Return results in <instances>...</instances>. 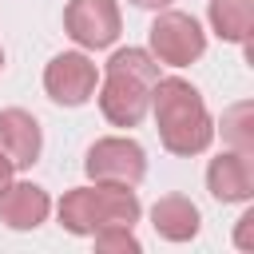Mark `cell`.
Wrapping results in <instances>:
<instances>
[{
	"label": "cell",
	"mask_w": 254,
	"mask_h": 254,
	"mask_svg": "<svg viewBox=\"0 0 254 254\" xmlns=\"http://www.w3.org/2000/svg\"><path fill=\"white\" fill-rule=\"evenodd\" d=\"M155 127H159V143L179 155V159H194L202 151H210L214 143V115L202 99V91L183 79V75H159L151 83V107Z\"/></svg>",
	"instance_id": "1"
},
{
	"label": "cell",
	"mask_w": 254,
	"mask_h": 254,
	"mask_svg": "<svg viewBox=\"0 0 254 254\" xmlns=\"http://www.w3.org/2000/svg\"><path fill=\"white\" fill-rule=\"evenodd\" d=\"M60 226L75 238H91L99 226H135L143 218V202L135 187L119 183H83L64 190L60 202H52Z\"/></svg>",
	"instance_id": "2"
},
{
	"label": "cell",
	"mask_w": 254,
	"mask_h": 254,
	"mask_svg": "<svg viewBox=\"0 0 254 254\" xmlns=\"http://www.w3.org/2000/svg\"><path fill=\"white\" fill-rule=\"evenodd\" d=\"M147 52L159 60V67H190L206 56V32L190 12L159 8L147 28Z\"/></svg>",
	"instance_id": "3"
},
{
	"label": "cell",
	"mask_w": 254,
	"mask_h": 254,
	"mask_svg": "<svg viewBox=\"0 0 254 254\" xmlns=\"http://www.w3.org/2000/svg\"><path fill=\"white\" fill-rule=\"evenodd\" d=\"M83 175L87 183L139 187L147 179V151L131 135H99L83 155Z\"/></svg>",
	"instance_id": "4"
},
{
	"label": "cell",
	"mask_w": 254,
	"mask_h": 254,
	"mask_svg": "<svg viewBox=\"0 0 254 254\" xmlns=\"http://www.w3.org/2000/svg\"><path fill=\"white\" fill-rule=\"evenodd\" d=\"M99 87V64L91 60V52H60L44 64V95L56 107H83L95 99Z\"/></svg>",
	"instance_id": "5"
},
{
	"label": "cell",
	"mask_w": 254,
	"mask_h": 254,
	"mask_svg": "<svg viewBox=\"0 0 254 254\" xmlns=\"http://www.w3.org/2000/svg\"><path fill=\"white\" fill-rule=\"evenodd\" d=\"M95 103L111 127H139L147 119V107H151V83L143 75L119 71V67H99Z\"/></svg>",
	"instance_id": "6"
},
{
	"label": "cell",
	"mask_w": 254,
	"mask_h": 254,
	"mask_svg": "<svg viewBox=\"0 0 254 254\" xmlns=\"http://www.w3.org/2000/svg\"><path fill=\"white\" fill-rule=\"evenodd\" d=\"M64 32L79 52H107L123 32L119 0H67Z\"/></svg>",
	"instance_id": "7"
},
{
	"label": "cell",
	"mask_w": 254,
	"mask_h": 254,
	"mask_svg": "<svg viewBox=\"0 0 254 254\" xmlns=\"http://www.w3.org/2000/svg\"><path fill=\"white\" fill-rule=\"evenodd\" d=\"M206 190H210V198L222 202V206L250 202V198H254V155L222 147V151L206 163Z\"/></svg>",
	"instance_id": "8"
},
{
	"label": "cell",
	"mask_w": 254,
	"mask_h": 254,
	"mask_svg": "<svg viewBox=\"0 0 254 254\" xmlns=\"http://www.w3.org/2000/svg\"><path fill=\"white\" fill-rule=\"evenodd\" d=\"M0 151L12 159L16 171H28L44 155V127L32 111L24 107H4L0 111Z\"/></svg>",
	"instance_id": "9"
},
{
	"label": "cell",
	"mask_w": 254,
	"mask_h": 254,
	"mask_svg": "<svg viewBox=\"0 0 254 254\" xmlns=\"http://www.w3.org/2000/svg\"><path fill=\"white\" fill-rule=\"evenodd\" d=\"M52 214V194L40 187V183H28V179H12L0 194V222L8 230H40Z\"/></svg>",
	"instance_id": "10"
},
{
	"label": "cell",
	"mask_w": 254,
	"mask_h": 254,
	"mask_svg": "<svg viewBox=\"0 0 254 254\" xmlns=\"http://www.w3.org/2000/svg\"><path fill=\"white\" fill-rule=\"evenodd\" d=\"M147 218H151V230L163 242H190L202 230V214H198V206L187 194H163V198H155L151 210H147Z\"/></svg>",
	"instance_id": "11"
},
{
	"label": "cell",
	"mask_w": 254,
	"mask_h": 254,
	"mask_svg": "<svg viewBox=\"0 0 254 254\" xmlns=\"http://www.w3.org/2000/svg\"><path fill=\"white\" fill-rule=\"evenodd\" d=\"M206 24L222 44H250L254 32V0H206Z\"/></svg>",
	"instance_id": "12"
},
{
	"label": "cell",
	"mask_w": 254,
	"mask_h": 254,
	"mask_svg": "<svg viewBox=\"0 0 254 254\" xmlns=\"http://www.w3.org/2000/svg\"><path fill=\"white\" fill-rule=\"evenodd\" d=\"M214 135H222V147L254 155V103H250V99L230 103V107L222 111V119L214 123Z\"/></svg>",
	"instance_id": "13"
},
{
	"label": "cell",
	"mask_w": 254,
	"mask_h": 254,
	"mask_svg": "<svg viewBox=\"0 0 254 254\" xmlns=\"http://www.w3.org/2000/svg\"><path fill=\"white\" fill-rule=\"evenodd\" d=\"M91 242L99 254H139L143 250V242L135 238V226H99L91 234Z\"/></svg>",
	"instance_id": "14"
},
{
	"label": "cell",
	"mask_w": 254,
	"mask_h": 254,
	"mask_svg": "<svg viewBox=\"0 0 254 254\" xmlns=\"http://www.w3.org/2000/svg\"><path fill=\"white\" fill-rule=\"evenodd\" d=\"M234 246L246 250V254L254 250V210H246V214L234 222Z\"/></svg>",
	"instance_id": "15"
},
{
	"label": "cell",
	"mask_w": 254,
	"mask_h": 254,
	"mask_svg": "<svg viewBox=\"0 0 254 254\" xmlns=\"http://www.w3.org/2000/svg\"><path fill=\"white\" fill-rule=\"evenodd\" d=\"M12 179H16V167H12V159L0 151V194H4V187H8Z\"/></svg>",
	"instance_id": "16"
},
{
	"label": "cell",
	"mask_w": 254,
	"mask_h": 254,
	"mask_svg": "<svg viewBox=\"0 0 254 254\" xmlns=\"http://www.w3.org/2000/svg\"><path fill=\"white\" fill-rule=\"evenodd\" d=\"M135 8H147V12H159V8H171L175 0H131Z\"/></svg>",
	"instance_id": "17"
},
{
	"label": "cell",
	"mask_w": 254,
	"mask_h": 254,
	"mask_svg": "<svg viewBox=\"0 0 254 254\" xmlns=\"http://www.w3.org/2000/svg\"><path fill=\"white\" fill-rule=\"evenodd\" d=\"M0 71H4V48H0Z\"/></svg>",
	"instance_id": "18"
}]
</instances>
